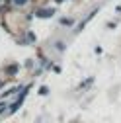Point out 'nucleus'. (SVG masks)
I'll return each instance as SVG.
<instances>
[{
    "instance_id": "f03ea898",
    "label": "nucleus",
    "mask_w": 121,
    "mask_h": 123,
    "mask_svg": "<svg viewBox=\"0 0 121 123\" xmlns=\"http://www.w3.org/2000/svg\"><path fill=\"white\" fill-rule=\"evenodd\" d=\"M53 14H55L53 8H41V10H37V16L39 18H49V16H53Z\"/></svg>"
},
{
    "instance_id": "7ed1b4c3",
    "label": "nucleus",
    "mask_w": 121,
    "mask_h": 123,
    "mask_svg": "<svg viewBox=\"0 0 121 123\" xmlns=\"http://www.w3.org/2000/svg\"><path fill=\"white\" fill-rule=\"evenodd\" d=\"M12 2H14V4H18V6H25L29 0H12Z\"/></svg>"
},
{
    "instance_id": "f257e3e1",
    "label": "nucleus",
    "mask_w": 121,
    "mask_h": 123,
    "mask_svg": "<svg viewBox=\"0 0 121 123\" xmlns=\"http://www.w3.org/2000/svg\"><path fill=\"white\" fill-rule=\"evenodd\" d=\"M25 92H27V90H24V92H22V94H20V98H18L16 102H14V105L10 107V113H14V111H16V110H18V107L22 105V102H24V98H25Z\"/></svg>"
}]
</instances>
